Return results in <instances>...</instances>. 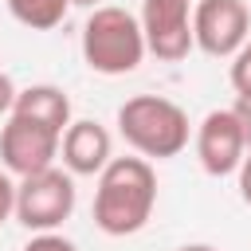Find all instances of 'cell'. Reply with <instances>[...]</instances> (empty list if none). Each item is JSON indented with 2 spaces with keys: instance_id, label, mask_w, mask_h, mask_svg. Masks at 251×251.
Here are the masks:
<instances>
[{
  "instance_id": "obj_1",
  "label": "cell",
  "mask_w": 251,
  "mask_h": 251,
  "mask_svg": "<svg viewBox=\"0 0 251 251\" xmlns=\"http://www.w3.org/2000/svg\"><path fill=\"white\" fill-rule=\"evenodd\" d=\"M157 204V173L145 157H114L98 173L94 224L106 235H133L149 224Z\"/></svg>"
},
{
  "instance_id": "obj_2",
  "label": "cell",
  "mask_w": 251,
  "mask_h": 251,
  "mask_svg": "<svg viewBox=\"0 0 251 251\" xmlns=\"http://www.w3.org/2000/svg\"><path fill=\"white\" fill-rule=\"evenodd\" d=\"M118 133L145 161H169L188 145V114L161 94H133L118 106Z\"/></svg>"
},
{
  "instance_id": "obj_3",
  "label": "cell",
  "mask_w": 251,
  "mask_h": 251,
  "mask_svg": "<svg viewBox=\"0 0 251 251\" xmlns=\"http://www.w3.org/2000/svg\"><path fill=\"white\" fill-rule=\"evenodd\" d=\"M82 59L98 75H129L145 59V35L133 12L102 4L82 24Z\"/></svg>"
},
{
  "instance_id": "obj_4",
  "label": "cell",
  "mask_w": 251,
  "mask_h": 251,
  "mask_svg": "<svg viewBox=\"0 0 251 251\" xmlns=\"http://www.w3.org/2000/svg\"><path fill=\"white\" fill-rule=\"evenodd\" d=\"M75 212V180L63 169H43L16 184V220L27 231H55Z\"/></svg>"
},
{
  "instance_id": "obj_5",
  "label": "cell",
  "mask_w": 251,
  "mask_h": 251,
  "mask_svg": "<svg viewBox=\"0 0 251 251\" xmlns=\"http://www.w3.org/2000/svg\"><path fill=\"white\" fill-rule=\"evenodd\" d=\"M251 35V12L243 0H196L192 43L212 59H231Z\"/></svg>"
},
{
  "instance_id": "obj_6",
  "label": "cell",
  "mask_w": 251,
  "mask_h": 251,
  "mask_svg": "<svg viewBox=\"0 0 251 251\" xmlns=\"http://www.w3.org/2000/svg\"><path fill=\"white\" fill-rule=\"evenodd\" d=\"M141 35L145 51L157 55L161 63H180L188 59L192 43V0H141Z\"/></svg>"
},
{
  "instance_id": "obj_7",
  "label": "cell",
  "mask_w": 251,
  "mask_h": 251,
  "mask_svg": "<svg viewBox=\"0 0 251 251\" xmlns=\"http://www.w3.org/2000/svg\"><path fill=\"white\" fill-rule=\"evenodd\" d=\"M59 137L55 129H43L27 118L8 114V126L0 129V161L8 169V176H35L43 169H55L59 157Z\"/></svg>"
},
{
  "instance_id": "obj_8",
  "label": "cell",
  "mask_w": 251,
  "mask_h": 251,
  "mask_svg": "<svg viewBox=\"0 0 251 251\" xmlns=\"http://www.w3.org/2000/svg\"><path fill=\"white\" fill-rule=\"evenodd\" d=\"M247 153V141H243V129L227 110H212L204 114V122L196 126V157H200V169L208 176H231L239 169Z\"/></svg>"
},
{
  "instance_id": "obj_9",
  "label": "cell",
  "mask_w": 251,
  "mask_h": 251,
  "mask_svg": "<svg viewBox=\"0 0 251 251\" xmlns=\"http://www.w3.org/2000/svg\"><path fill=\"white\" fill-rule=\"evenodd\" d=\"M59 153H63V165H67L71 176H98L114 161V141H110L106 126H98L90 118H78L63 129Z\"/></svg>"
},
{
  "instance_id": "obj_10",
  "label": "cell",
  "mask_w": 251,
  "mask_h": 251,
  "mask_svg": "<svg viewBox=\"0 0 251 251\" xmlns=\"http://www.w3.org/2000/svg\"><path fill=\"white\" fill-rule=\"evenodd\" d=\"M12 114L16 118H27L43 129H55L63 133L71 126V98L67 90L51 86V82H35V86H24L16 90V102H12Z\"/></svg>"
},
{
  "instance_id": "obj_11",
  "label": "cell",
  "mask_w": 251,
  "mask_h": 251,
  "mask_svg": "<svg viewBox=\"0 0 251 251\" xmlns=\"http://www.w3.org/2000/svg\"><path fill=\"white\" fill-rule=\"evenodd\" d=\"M8 12L31 31H51L67 20L71 0H8Z\"/></svg>"
},
{
  "instance_id": "obj_12",
  "label": "cell",
  "mask_w": 251,
  "mask_h": 251,
  "mask_svg": "<svg viewBox=\"0 0 251 251\" xmlns=\"http://www.w3.org/2000/svg\"><path fill=\"white\" fill-rule=\"evenodd\" d=\"M231 86H235L239 98H251V35H247V43L231 55Z\"/></svg>"
},
{
  "instance_id": "obj_13",
  "label": "cell",
  "mask_w": 251,
  "mask_h": 251,
  "mask_svg": "<svg viewBox=\"0 0 251 251\" xmlns=\"http://www.w3.org/2000/svg\"><path fill=\"white\" fill-rule=\"evenodd\" d=\"M24 251H78L71 239H63V235H55V231H39V235H31L27 239V247Z\"/></svg>"
},
{
  "instance_id": "obj_14",
  "label": "cell",
  "mask_w": 251,
  "mask_h": 251,
  "mask_svg": "<svg viewBox=\"0 0 251 251\" xmlns=\"http://www.w3.org/2000/svg\"><path fill=\"white\" fill-rule=\"evenodd\" d=\"M12 216H16V180L0 173V224H8Z\"/></svg>"
},
{
  "instance_id": "obj_15",
  "label": "cell",
  "mask_w": 251,
  "mask_h": 251,
  "mask_svg": "<svg viewBox=\"0 0 251 251\" xmlns=\"http://www.w3.org/2000/svg\"><path fill=\"white\" fill-rule=\"evenodd\" d=\"M231 114H235V122H239V129H243V141H247V149H251V98H235Z\"/></svg>"
},
{
  "instance_id": "obj_16",
  "label": "cell",
  "mask_w": 251,
  "mask_h": 251,
  "mask_svg": "<svg viewBox=\"0 0 251 251\" xmlns=\"http://www.w3.org/2000/svg\"><path fill=\"white\" fill-rule=\"evenodd\" d=\"M235 173H239V196L251 204V149L243 153V161H239V169H235Z\"/></svg>"
},
{
  "instance_id": "obj_17",
  "label": "cell",
  "mask_w": 251,
  "mask_h": 251,
  "mask_svg": "<svg viewBox=\"0 0 251 251\" xmlns=\"http://www.w3.org/2000/svg\"><path fill=\"white\" fill-rule=\"evenodd\" d=\"M12 102H16V82L0 71V114H12Z\"/></svg>"
},
{
  "instance_id": "obj_18",
  "label": "cell",
  "mask_w": 251,
  "mask_h": 251,
  "mask_svg": "<svg viewBox=\"0 0 251 251\" xmlns=\"http://www.w3.org/2000/svg\"><path fill=\"white\" fill-rule=\"evenodd\" d=\"M180 251H220V247H212V243H184Z\"/></svg>"
},
{
  "instance_id": "obj_19",
  "label": "cell",
  "mask_w": 251,
  "mask_h": 251,
  "mask_svg": "<svg viewBox=\"0 0 251 251\" xmlns=\"http://www.w3.org/2000/svg\"><path fill=\"white\" fill-rule=\"evenodd\" d=\"M71 4H78V8H90V12H94V8H102V0H71Z\"/></svg>"
}]
</instances>
